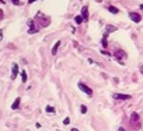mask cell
Listing matches in <instances>:
<instances>
[{
  "label": "cell",
  "instance_id": "6da1fadb",
  "mask_svg": "<svg viewBox=\"0 0 143 131\" xmlns=\"http://www.w3.org/2000/svg\"><path fill=\"white\" fill-rule=\"evenodd\" d=\"M77 86H79V89H80V90H81V92H84L86 94H88L90 97L93 96V90H91V89L88 88L87 85H84L83 82H79V83H77Z\"/></svg>",
  "mask_w": 143,
  "mask_h": 131
},
{
  "label": "cell",
  "instance_id": "7a4b0ae2",
  "mask_svg": "<svg viewBox=\"0 0 143 131\" xmlns=\"http://www.w3.org/2000/svg\"><path fill=\"white\" fill-rule=\"evenodd\" d=\"M112 99H115V100H129V99H132V96H130V94L114 93V94H112Z\"/></svg>",
  "mask_w": 143,
  "mask_h": 131
},
{
  "label": "cell",
  "instance_id": "3957f363",
  "mask_svg": "<svg viewBox=\"0 0 143 131\" xmlns=\"http://www.w3.org/2000/svg\"><path fill=\"white\" fill-rule=\"evenodd\" d=\"M115 58H117V61L119 62V64H122V65H124L122 59H125V58H126V54H125L124 51H121V49H117V51H115Z\"/></svg>",
  "mask_w": 143,
  "mask_h": 131
},
{
  "label": "cell",
  "instance_id": "277c9868",
  "mask_svg": "<svg viewBox=\"0 0 143 131\" xmlns=\"http://www.w3.org/2000/svg\"><path fill=\"white\" fill-rule=\"evenodd\" d=\"M129 17H130V20H132L133 23H136V24L142 21V16L139 13H135V11H130V13H129Z\"/></svg>",
  "mask_w": 143,
  "mask_h": 131
},
{
  "label": "cell",
  "instance_id": "5b68a950",
  "mask_svg": "<svg viewBox=\"0 0 143 131\" xmlns=\"http://www.w3.org/2000/svg\"><path fill=\"white\" fill-rule=\"evenodd\" d=\"M17 73H18V65L13 64V66H11V79L13 80L17 78Z\"/></svg>",
  "mask_w": 143,
  "mask_h": 131
},
{
  "label": "cell",
  "instance_id": "8992f818",
  "mask_svg": "<svg viewBox=\"0 0 143 131\" xmlns=\"http://www.w3.org/2000/svg\"><path fill=\"white\" fill-rule=\"evenodd\" d=\"M88 16H90V14H88V7H81V17H83V20H84V21H88Z\"/></svg>",
  "mask_w": 143,
  "mask_h": 131
},
{
  "label": "cell",
  "instance_id": "52a82bcc",
  "mask_svg": "<svg viewBox=\"0 0 143 131\" xmlns=\"http://www.w3.org/2000/svg\"><path fill=\"white\" fill-rule=\"evenodd\" d=\"M130 123L136 124V126L139 124V114L138 113H132V114H130Z\"/></svg>",
  "mask_w": 143,
  "mask_h": 131
},
{
  "label": "cell",
  "instance_id": "ba28073f",
  "mask_svg": "<svg viewBox=\"0 0 143 131\" xmlns=\"http://www.w3.org/2000/svg\"><path fill=\"white\" fill-rule=\"evenodd\" d=\"M105 30H107V32H108V34H109V32H115L118 28H117V27H115V25H111V24H108V25L105 27Z\"/></svg>",
  "mask_w": 143,
  "mask_h": 131
},
{
  "label": "cell",
  "instance_id": "9c48e42d",
  "mask_svg": "<svg viewBox=\"0 0 143 131\" xmlns=\"http://www.w3.org/2000/svg\"><path fill=\"white\" fill-rule=\"evenodd\" d=\"M20 102H21V99H20V97H17L16 102H14L13 104H11V109H13V110H17V109L20 107Z\"/></svg>",
  "mask_w": 143,
  "mask_h": 131
},
{
  "label": "cell",
  "instance_id": "30bf717a",
  "mask_svg": "<svg viewBox=\"0 0 143 131\" xmlns=\"http://www.w3.org/2000/svg\"><path fill=\"white\" fill-rule=\"evenodd\" d=\"M108 11H109V13H112V14H118L119 13V10L115 7V6H109V7H108Z\"/></svg>",
  "mask_w": 143,
  "mask_h": 131
},
{
  "label": "cell",
  "instance_id": "8fae6325",
  "mask_svg": "<svg viewBox=\"0 0 143 131\" xmlns=\"http://www.w3.org/2000/svg\"><path fill=\"white\" fill-rule=\"evenodd\" d=\"M59 47H60V41H58V42L55 44V47L52 48V55H55L56 52H58V49H59Z\"/></svg>",
  "mask_w": 143,
  "mask_h": 131
},
{
  "label": "cell",
  "instance_id": "7c38bea8",
  "mask_svg": "<svg viewBox=\"0 0 143 131\" xmlns=\"http://www.w3.org/2000/svg\"><path fill=\"white\" fill-rule=\"evenodd\" d=\"M83 21H84V20H83V17H81V16H76V17H74V23H76L77 25L81 24Z\"/></svg>",
  "mask_w": 143,
  "mask_h": 131
},
{
  "label": "cell",
  "instance_id": "4fadbf2b",
  "mask_svg": "<svg viewBox=\"0 0 143 131\" xmlns=\"http://www.w3.org/2000/svg\"><path fill=\"white\" fill-rule=\"evenodd\" d=\"M101 44H103V48H107V47H108V41H107V34L103 37V41H101Z\"/></svg>",
  "mask_w": 143,
  "mask_h": 131
},
{
  "label": "cell",
  "instance_id": "5bb4252c",
  "mask_svg": "<svg viewBox=\"0 0 143 131\" xmlns=\"http://www.w3.org/2000/svg\"><path fill=\"white\" fill-rule=\"evenodd\" d=\"M45 111H46V113H50V114H52V113H55V109H53L52 106H46Z\"/></svg>",
  "mask_w": 143,
  "mask_h": 131
},
{
  "label": "cell",
  "instance_id": "9a60e30c",
  "mask_svg": "<svg viewBox=\"0 0 143 131\" xmlns=\"http://www.w3.org/2000/svg\"><path fill=\"white\" fill-rule=\"evenodd\" d=\"M80 111H81V114H86V113H87V106L81 104L80 106Z\"/></svg>",
  "mask_w": 143,
  "mask_h": 131
},
{
  "label": "cell",
  "instance_id": "2e32d148",
  "mask_svg": "<svg viewBox=\"0 0 143 131\" xmlns=\"http://www.w3.org/2000/svg\"><path fill=\"white\" fill-rule=\"evenodd\" d=\"M21 76H23V78H21L23 83H25L27 82V72H25V71H23V72H21Z\"/></svg>",
  "mask_w": 143,
  "mask_h": 131
},
{
  "label": "cell",
  "instance_id": "e0dca14e",
  "mask_svg": "<svg viewBox=\"0 0 143 131\" xmlns=\"http://www.w3.org/2000/svg\"><path fill=\"white\" fill-rule=\"evenodd\" d=\"M69 123H70V118H69V117H66V118L63 120V124H65V126H67Z\"/></svg>",
  "mask_w": 143,
  "mask_h": 131
},
{
  "label": "cell",
  "instance_id": "ac0fdd59",
  "mask_svg": "<svg viewBox=\"0 0 143 131\" xmlns=\"http://www.w3.org/2000/svg\"><path fill=\"white\" fill-rule=\"evenodd\" d=\"M101 54H103V55H107V56H109V55H111V54H109V52H107V51H101Z\"/></svg>",
  "mask_w": 143,
  "mask_h": 131
},
{
  "label": "cell",
  "instance_id": "d6986e66",
  "mask_svg": "<svg viewBox=\"0 0 143 131\" xmlns=\"http://www.w3.org/2000/svg\"><path fill=\"white\" fill-rule=\"evenodd\" d=\"M11 2H13L16 6H18V4H20V0H11Z\"/></svg>",
  "mask_w": 143,
  "mask_h": 131
},
{
  "label": "cell",
  "instance_id": "ffe728a7",
  "mask_svg": "<svg viewBox=\"0 0 143 131\" xmlns=\"http://www.w3.org/2000/svg\"><path fill=\"white\" fill-rule=\"evenodd\" d=\"M139 71H140V73L143 75V65H140V66H139Z\"/></svg>",
  "mask_w": 143,
  "mask_h": 131
},
{
  "label": "cell",
  "instance_id": "44dd1931",
  "mask_svg": "<svg viewBox=\"0 0 143 131\" xmlns=\"http://www.w3.org/2000/svg\"><path fill=\"white\" fill-rule=\"evenodd\" d=\"M0 20H3V10L0 8Z\"/></svg>",
  "mask_w": 143,
  "mask_h": 131
},
{
  "label": "cell",
  "instance_id": "7402d4cb",
  "mask_svg": "<svg viewBox=\"0 0 143 131\" xmlns=\"http://www.w3.org/2000/svg\"><path fill=\"white\" fill-rule=\"evenodd\" d=\"M117 131H126V130H125V128H124V127H119V128H118Z\"/></svg>",
  "mask_w": 143,
  "mask_h": 131
},
{
  "label": "cell",
  "instance_id": "603a6c76",
  "mask_svg": "<svg viewBox=\"0 0 143 131\" xmlns=\"http://www.w3.org/2000/svg\"><path fill=\"white\" fill-rule=\"evenodd\" d=\"M34 2H37V0H28V4H32Z\"/></svg>",
  "mask_w": 143,
  "mask_h": 131
},
{
  "label": "cell",
  "instance_id": "cb8c5ba5",
  "mask_svg": "<svg viewBox=\"0 0 143 131\" xmlns=\"http://www.w3.org/2000/svg\"><path fill=\"white\" fill-rule=\"evenodd\" d=\"M2 37H3V30H0V40H2Z\"/></svg>",
  "mask_w": 143,
  "mask_h": 131
},
{
  "label": "cell",
  "instance_id": "d4e9b609",
  "mask_svg": "<svg viewBox=\"0 0 143 131\" xmlns=\"http://www.w3.org/2000/svg\"><path fill=\"white\" fill-rule=\"evenodd\" d=\"M70 131H79V130H77V128H72Z\"/></svg>",
  "mask_w": 143,
  "mask_h": 131
},
{
  "label": "cell",
  "instance_id": "484cf974",
  "mask_svg": "<svg viewBox=\"0 0 143 131\" xmlns=\"http://www.w3.org/2000/svg\"><path fill=\"white\" fill-rule=\"evenodd\" d=\"M140 8H142V10H143V4H140Z\"/></svg>",
  "mask_w": 143,
  "mask_h": 131
}]
</instances>
